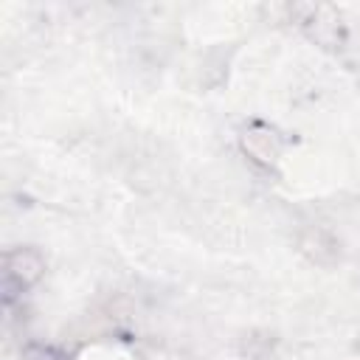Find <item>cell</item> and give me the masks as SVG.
<instances>
[{"instance_id":"cell-1","label":"cell","mask_w":360,"mask_h":360,"mask_svg":"<svg viewBox=\"0 0 360 360\" xmlns=\"http://www.w3.org/2000/svg\"><path fill=\"white\" fill-rule=\"evenodd\" d=\"M42 270V262L34 250H11L6 253V270H3V287L6 298L11 301L14 292H22Z\"/></svg>"}]
</instances>
